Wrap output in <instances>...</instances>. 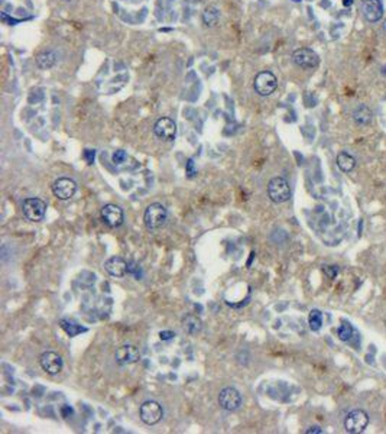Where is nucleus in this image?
I'll list each match as a JSON object with an SVG mask.
<instances>
[{
    "label": "nucleus",
    "instance_id": "1",
    "mask_svg": "<svg viewBox=\"0 0 386 434\" xmlns=\"http://www.w3.org/2000/svg\"><path fill=\"white\" fill-rule=\"evenodd\" d=\"M166 220H168V211H166V209L162 204L153 203V204L146 207L145 214H143V222H145V226L149 230L161 229L166 223Z\"/></svg>",
    "mask_w": 386,
    "mask_h": 434
},
{
    "label": "nucleus",
    "instance_id": "2",
    "mask_svg": "<svg viewBox=\"0 0 386 434\" xmlns=\"http://www.w3.org/2000/svg\"><path fill=\"white\" fill-rule=\"evenodd\" d=\"M268 197L275 204H281V203L288 201L291 197V188H290L288 181L282 177L272 178L268 184Z\"/></svg>",
    "mask_w": 386,
    "mask_h": 434
},
{
    "label": "nucleus",
    "instance_id": "3",
    "mask_svg": "<svg viewBox=\"0 0 386 434\" xmlns=\"http://www.w3.org/2000/svg\"><path fill=\"white\" fill-rule=\"evenodd\" d=\"M253 89L259 96L268 97L270 94L275 93V90L278 89V78L270 71H260L255 77Z\"/></svg>",
    "mask_w": 386,
    "mask_h": 434
},
{
    "label": "nucleus",
    "instance_id": "4",
    "mask_svg": "<svg viewBox=\"0 0 386 434\" xmlns=\"http://www.w3.org/2000/svg\"><path fill=\"white\" fill-rule=\"evenodd\" d=\"M22 210H24V216L29 220V222H41L45 217L47 213V203L44 200L36 199V197H31V199L24 200L22 204Z\"/></svg>",
    "mask_w": 386,
    "mask_h": 434
},
{
    "label": "nucleus",
    "instance_id": "5",
    "mask_svg": "<svg viewBox=\"0 0 386 434\" xmlns=\"http://www.w3.org/2000/svg\"><path fill=\"white\" fill-rule=\"evenodd\" d=\"M369 424V415L363 410H353L347 414L344 420V428L350 434L363 433Z\"/></svg>",
    "mask_w": 386,
    "mask_h": 434
},
{
    "label": "nucleus",
    "instance_id": "6",
    "mask_svg": "<svg viewBox=\"0 0 386 434\" xmlns=\"http://www.w3.org/2000/svg\"><path fill=\"white\" fill-rule=\"evenodd\" d=\"M139 414H141V420L148 425H155L162 420L164 417V410L161 407L159 402L156 401H145L139 408Z\"/></svg>",
    "mask_w": 386,
    "mask_h": 434
},
{
    "label": "nucleus",
    "instance_id": "7",
    "mask_svg": "<svg viewBox=\"0 0 386 434\" xmlns=\"http://www.w3.org/2000/svg\"><path fill=\"white\" fill-rule=\"evenodd\" d=\"M293 61L304 70H314L320 64V57L310 48H300L293 52Z\"/></svg>",
    "mask_w": 386,
    "mask_h": 434
},
{
    "label": "nucleus",
    "instance_id": "8",
    "mask_svg": "<svg viewBox=\"0 0 386 434\" xmlns=\"http://www.w3.org/2000/svg\"><path fill=\"white\" fill-rule=\"evenodd\" d=\"M219 405L222 407L223 410L230 411V412L239 410L240 405H242L240 392L233 387L223 388L220 394H219Z\"/></svg>",
    "mask_w": 386,
    "mask_h": 434
},
{
    "label": "nucleus",
    "instance_id": "9",
    "mask_svg": "<svg viewBox=\"0 0 386 434\" xmlns=\"http://www.w3.org/2000/svg\"><path fill=\"white\" fill-rule=\"evenodd\" d=\"M77 191V183L71 178H67V177H62V178H58L54 184H52V193L54 196L58 200H70L71 197H74Z\"/></svg>",
    "mask_w": 386,
    "mask_h": 434
},
{
    "label": "nucleus",
    "instance_id": "10",
    "mask_svg": "<svg viewBox=\"0 0 386 434\" xmlns=\"http://www.w3.org/2000/svg\"><path fill=\"white\" fill-rule=\"evenodd\" d=\"M153 133L156 135V138L165 142L174 141L176 136L175 122L169 118H161L159 120H156L153 126Z\"/></svg>",
    "mask_w": 386,
    "mask_h": 434
},
{
    "label": "nucleus",
    "instance_id": "11",
    "mask_svg": "<svg viewBox=\"0 0 386 434\" xmlns=\"http://www.w3.org/2000/svg\"><path fill=\"white\" fill-rule=\"evenodd\" d=\"M360 6H362L363 16L366 18L367 22L374 24L383 18V5L380 0H362Z\"/></svg>",
    "mask_w": 386,
    "mask_h": 434
},
{
    "label": "nucleus",
    "instance_id": "12",
    "mask_svg": "<svg viewBox=\"0 0 386 434\" xmlns=\"http://www.w3.org/2000/svg\"><path fill=\"white\" fill-rule=\"evenodd\" d=\"M102 219L109 227H119L120 224L123 223L125 216H123V210L116 206V204H106L105 207L100 211Z\"/></svg>",
    "mask_w": 386,
    "mask_h": 434
},
{
    "label": "nucleus",
    "instance_id": "13",
    "mask_svg": "<svg viewBox=\"0 0 386 434\" xmlns=\"http://www.w3.org/2000/svg\"><path fill=\"white\" fill-rule=\"evenodd\" d=\"M39 364L49 375H57L62 371V358L55 352H45L41 355Z\"/></svg>",
    "mask_w": 386,
    "mask_h": 434
},
{
    "label": "nucleus",
    "instance_id": "14",
    "mask_svg": "<svg viewBox=\"0 0 386 434\" xmlns=\"http://www.w3.org/2000/svg\"><path fill=\"white\" fill-rule=\"evenodd\" d=\"M115 358H116L117 362L122 365L136 364L141 359V352L133 344H123L116 349Z\"/></svg>",
    "mask_w": 386,
    "mask_h": 434
},
{
    "label": "nucleus",
    "instance_id": "15",
    "mask_svg": "<svg viewBox=\"0 0 386 434\" xmlns=\"http://www.w3.org/2000/svg\"><path fill=\"white\" fill-rule=\"evenodd\" d=\"M105 270L109 275L116 277V278H122L126 274H129V262H126L123 258L120 256H112L105 262Z\"/></svg>",
    "mask_w": 386,
    "mask_h": 434
},
{
    "label": "nucleus",
    "instance_id": "16",
    "mask_svg": "<svg viewBox=\"0 0 386 434\" xmlns=\"http://www.w3.org/2000/svg\"><path fill=\"white\" fill-rule=\"evenodd\" d=\"M372 118H373L372 110L364 105L357 106V107L354 109V112H353V120H354V123L359 125V126L369 125V123L372 122Z\"/></svg>",
    "mask_w": 386,
    "mask_h": 434
},
{
    "label": "nucleus",
    "instance_id": "17",
    "mask_svg": "<svg viewBox=\"0 0 386 434\" xmlns=\"http://www.w3.org/2000/svg\"><path fill=\"white\" fill-rule=\"evenodd\" d=\"M57 54L54 51H44L36 55V65L39 70H49L57 64Z\"/></svg>",
    "mask_w": 386,
    "mask_h": 434
},
{
    "label": "nucleus",
    "instance_id": "18",
    "mask_svg": "<svg viewBox=\"0 0 386 434\" xmlns=\"http://www.w3.org/2000/svg\"><path fill=\"white\" fill-rule=\"evenodd\" d=\"M182 327L187 331L188 334H199L201 329H203V321L200 320L199 317L194 314H187L182 320Z\"/></svg>",
    "mask_w": 386,
    "mask_h": 434
},
{
    "label": "nucleus",
    "instance_id": "19",
    "mask_svg": "<svg viewBox=\"0 0 386 434\" xmlns=\"http://www.w3.org/2000/svg\"><path fill=\"white\" fill-rule=\"evenodd\" d=\"M201 19H203V24L207 28H213L220 21V11L216 6H209L204 9V12L201 15Z\"/></svg>",
    "mask_w": 386,
    "mask_h": 434
},
{
    "label": "nucleus",
    "instance_id": "20",
    "mask_svg": "<svg viewBox=\"0 0 386 434\" xmlns=\"http://www.w3.org/2000/svg\"><path fill=\"white\" fill-rule=\"evenodd\" d=\"M336 162H337V166H339L343 172H350V171L354 169V166H356L354 156H351L350 153L347 152H340L339 155H337Z\"/></svg>",
    "mask_w": 386,
    "mask_h": 434
},
{
    "label": "nucleus",
    "instance_id": "21",
    "mask_svg": "<svg viewBox=\"0 0 386 434\" xmlns=\"http://www.w3.org/2000/svg\"><path fill=\"white\" fill-rule=\"evenodd\" d=\"M59 326H61V329L64 330L70 337H75V336H78L80 333L87 331L85 327H82V326H80V324H77V323H75V321H72V320H67V318L61 320V321H59Z\"/></svg>",
    "mask_w": 386,
    "mask_h": 434
},
{
    "label": "nucleus",
    "instance_id": "22",
    "mask_svg": "<svg viewBox=\"0 0 386 434\" xmlns=\"http://www.w3.org/2000/svg\"><path fill=\"white\" fill-rule=\"evenodd\" d=\"M308 324H310V329L313 331H318L323 326V314L320 310H311L310 311V316H308Z\"/></svg>",
    "mask_w": 386,
    "mask_h": 434
},
{
    "label": "nucleus",
    "instance_id": "23",
    "mask_svg": "<svg viewBox=\"0 0 386 434\" xmlns=\"http://www.w3.org/2000/svg\"><path fill=\"white\" fill-rule=\"evenodd\" d=\"M337 336L341 341H349L353 337V327L349 323H343L337 329Z\"/></svg>",
    "mask_w": 386,
    "mask_h": 434
},
{
    "label": "nucleus",
    "instance_id": "24",
    "mask_svg": "<svg viewBox=\"0 0 386 434\" xmlns=\"http://www.w3.org/2000/svg\"><path fill=\"white\" fill-rule=\"evenodd\" d=\"M125 159H126V152L125 151H116V152L113 153V156H112V161L115 162V164H122V162H125Z\"/></svg>",
    "mask_w": 386,
    "mask_h": 434
},
{
    "label": "nucleus",
    "instance_id": "25",
    "mask_svg": "<svg viewBox=\"0 0 386 434\" xmlns=\"http://www.w3.org/2000/svg\"><path fill=\"white\" fill-rule=\"evenodd\" d=\"M185 169H187V174L189 178H191V177H194V174H197V171H196V168H194V159H192V158H189V159L187 161Z\"/></svg>",
    "mask_w": 386,
    "mask_h": 434
},
{
    "label": "nucleus",
    "instance_id": "26",
    "mask_svg": "<svg viewBox=\"0 0 386 434\" xmlns=\"http://www.w3.org/2000/svg\"><path fill=\"white\" fill-rule=\"evenodd\" d=\"M159 337H161V340H171V339L175 337V333L169 331V330H164V331L159 333Z\"/></svg>",
    "mask_w": 386,
    "mask_h": 434
},
{
    "label": "nucleus",
    "instance_id": "27",
    "mask_svg": "<svg viewBox=\"0 0 386 434\" xmlns=\"http://www.w3.org/2000/svg\"><path fill=\"white\" fill-rule=\"evenodd\" d=\"M94 156H95V151H94V149H85V151H84V158L87 159L88 164H93Z\"/></svg>",
    "mask_w": 386,
    "mask_h": 434
},
{
    "label": "nucleus",
    "instance_id": "28",
    "mask_svg": "<svg viewBox=\"0 0 386 434\" xmlns=\"http://www.w3.org/2000/svg\"><path fill=\"white\" fill-rule=\"evenodd\" d=\"M129 274H135V277L139 280V267L133 262H129Z\"/></svg>",
    "mask_w": 386,
    "mask_h": 434
},
{
    "label": "nucleus",
    "instance_id": "29",
    "mask_svg": "<svg viewBox=\"0 0 386 434\" xmlns=\"http://www.w3.org/2000/svg\"><path fill=\"white\" fill-rule=\"evenodd\" d=\"M324 271H326V274H328L330 278H334V277L337 275V272H339V268L333 265V267H327Z\"/></svg>",
    "mask_w": 386,
    "mask_h": 434
},
{
    "label": "nucleus",
    "instance_id": "30",
    "mask_svg": "<svg viewBox=\"0 0 386 434\" xmlns=\"http://www.w3.org/2000/svg\"><path fill=\"white\" fill-rule=\"evenodd\" d=\"M307 434H323V430H321V427H318V425H313V427H310L307 431H305Z\"/></svg>",
    "mask_w": 386,
    "mask_h": 434
},
{
    "label": "nucleus",
    "instance_id": "31",
    "mask_svg": "<svg viewBox=\"0 0 386 434\" xmlns=\"http://www.w3.org/2000/svg\"><path fill=\"white\" fill-rule=\"evenodd\" d=\"M351 3H353V0H346L344 2V5H351Z\"/></svg>",
    "mask_w": 386,
    "mask_h": 434
},
{
    "label": "nucleus",
    "instance_id": "32",
    "mask_svg": "<svg viewBox=\"0 0 386 434\" xmlns=\"http://www.w3.org/2000/svg\"><path fill=\"white\" fill-rule=\"evenodd\" d=\"M383 31L386 32V19H385V22H383Z\"/></svg>",
    "mask_w": 386,
    "mask_h": 434
},
{
    "label": "nucleus",
    "instance_id": "33",
    "mask_svg": "<svg viewBox=\"0 0 386 434\" xmlns=\"http://www.w3.org/2000/svg\"><path fill=\"white\" fill-rule=\"evenodd\" d=\"M293 2H295V3H300V2H303V0H293Z\"/></svg>",
    "mask_w": 386,
    "mask_h": 434
},
{
    "label": "nucleus",
    "instance_id": "34",
    "mask_svg": "<svg viewBox=\"0 0 386 434\" xmlns=\"http://www.w3.org/2000/svg\"><path fill=\"white\" fill-rule=\"evenodd\" d=\"M62 2H71V0H62Z\"/></svg>",
    "mask_w": 386,
    "mask_h": 434
}]
</instances>
